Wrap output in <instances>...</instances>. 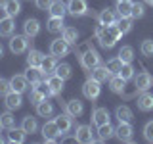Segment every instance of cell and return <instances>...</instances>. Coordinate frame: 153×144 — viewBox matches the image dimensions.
<instances>
[{"instance_id":"obj_42","label":"cell","mask_w":153,"mask_h":144,"mask_svg":"<svg viewBox=\"0 0 153 144\" xmlns=\"http://www.w3.org/2000/svg\"><path fill=\"white\" fill-rule=\"evenodd\" d=\"M105 65H107V69L111 71L113 75H117V73H119V69H121V65H123V60L117 56V58H113V60H109Z\"/></svg>"},{"instance_id":"obj_9","label":"cell","mask_w":153,"mask_h":144,"mask_svg":"<svg viewBox=\"0 0 153 144\" xmlns=\"http://www.w3.org/2000/svg\"><path fill=\"white\" fill-rule=\"evenodd\" d=\"M75 138H76V142H80V144L94 142L92 127H90V125H79V127H76V131H75Z\"/></svg>"},{"instance_id":"obj_4","label":"cell","mask_w":153,"mask_h":144,"mask_svg":"<svg viewBox=\"0 0 153 144\" xmlns=\"http://www.w3.org/2000/svg\"><path fill=\"white\" fill-rule=\"evenodd\" d=\"M100 85H102V83H98V81L90 75L88 79L84 81V85H82L84 98H88V100H96V98H98V96H100V90H102V86H100Z\"/></svg>"},{"instance_id":"obj_5","label":"cell","mask_w":153,"mask_h":144,"mask_svg":"<svg viewBox=\"0 0 153 144\" xmlns=\"http://www.w3.org/2000/svg\"><path fill=\"white\" fill-rule=\"evenodd\" d=\"M29 37L27 35H12L10 37V50L13 54H23L29 48Z\"/></svg>"},{"instance_id":"obj_7","label":"cell","mask_w":153,"mask_h":144,"mask_svg":"<svg viewBox=\"0 0 153 144\" xmlns=\"http://www.w3.org/2000/svg\"><path fill=\"white\" fill-rule=\"evenodd\" d=\"M67 14L79 17V16H86L88 14V2L86 0H69L67 2Z\"/></svg>"},{"instance_id":"obj_6","label":"cell","mask_w":153,"mask_h":144,"mask_svg":"<svg viewBox=\"0 0 153 144\" xmlns=\"http://www.w3.org/2000/svg\"><path fill=\"white\" fill-rule=\"evenodd\" d=\"M134 86H136L138 92H143V90H149L153 86V75L147 73V71H142V73L134 75Z\"/></svg>"},{"instance_id":"obj_32","label":"cell","mask_w":153,"mask_h":144,"mask_svg":"<svg viewBox=\"0 0 153 144\" xmlns=\"http://www.w3.org/2000/svg\"><path fill=\"white\" fill-rule=\"evenodd\" d=\"M4 12L10 17L19 16V12H21V0H8V4L4 6Z\"/></svg>"},{"instance_id":"obj_10","label":"cell","mask_w":153,"mask_h":144,"mask_svg":"<svg viewBox=\"0 0 153 144\" xmlns=\"http://www.w3.org/2000/svg\"><path fill=\"white\" fill-rule=\"evenodd\" d=\"M46 83H48V86H50V90H52V96H59L61 92H63V83H65V79H61L59 75L50 73V75L46 77Z\"/></svg>"},{"instance_id":"obj_50","label":"cell","mask_w":153,"mask_h":144,"mask_svg":"<svg viewBox=\"0 0 153 144\" xmlns=\"http://www.w3.org/2000/svg\"><path fill=\"white\" fill-rule=\"evenodd\" d=\"M146 4H149V6H153V0H143Z\"/></svg>"},{"instance_id":"obj_26","label":"cell","mask_w":153,"mask_h":144,"mask_svg":"<svg viewBox=\"0 0 153 144\" xmlns=\"http://www.w3.org/2000/svg\"><path fill=\"white\" fill-rule=\"evenodd\" d=\"M42 60H44V54L40 50H35L31 48L27 54V65H35V67H40L42 65Z\"/></svg>"},{"instance_id":"obj_12","label":"cell","mask_w":153,"mask_h":144,"mask_svg":"<svg viewBox=\"0 0 153 144\" xmlns=\"http://www.w3.org/2000/svg\"><path fill=\"white\" fill-rule=\"evenodd\" d=\"M117 19H119V14L115 12L113 8H105L100 12V16H98V21L102 23V25H115L117 23Z\"/></svg>"},{"instance_id":"obj_40","label":"cell","mask_w":153,"mask_h":144,"mask_svg":"<svg viewBox=\"0 0 153 144\" xmlns=\"http://www.w3.org/2000/svg\"><path fill=\"white\" fill-rule=\"evenodd\" d=\"M46 98H48V96L42 92V90H38V88H33L31 94H29V102H31L33 106H38L42 100H46Z\"/></svg>"},{"instance_id":"obj_18","label":"cell","mask_w":153,"mask_h":144,"mask_svg":"<svg viewBox=\"0 0 153 144\" xmlns=\"http://www.w3.org/2000/svg\"><path fill=\"white\" fill-rule=\"evenodd\" d=\"M138 110H142V112H151L153 110V94L147 92V90H143V92L138 96Z\"/></svg>"},{"instance_id":"obj_2","label":"cell","mask_w":153,"mask_h":144,"mask_svg":"<svg viewBox=\"0 0 153 144\" xmlns=\"http://www.w3.org/2000/svg\"><path fill=\"white\" fill-rule=\"evenodd\" d=\"M100 64H102V58H100V54L94 48H88V50H84L82 54H80V65H82V69L92 71L94 67H98Z\"/></svg>"},{"instance_id":"obj_21","label":"cell","mask_w":153,"mask_h":144,"mask_svg":"<svg viewBox=\"0 0 153 144\" xmlns=\"http://www.w3.org/2000/svg\"><path fill=\"white\" fill-rule=\"evenodd\" d=\"M109 110L107 108H96L92 112V123L96 125V127H100V125L103 123H109Z\"/></svg>"},{"instance_id":"obj_46","label":"cell","mask_w":153,"mask_h":144,"mask_svg":"<svg viewBox=\"0 0 153 144\" xmlns=\"http://www.w3.org/2000/svg\"><path fill=\"white\" fill-rule=\"evenodd\" d=\"M10 92H12V85H10V81L0 79V96H6Z\"/></svg>"},{"instance_id":"obj_23","label":"cell","mask_w":153,"mask_h":144,"mask_svg":"<svg viewBox=\"0 0 153 144\" xmlns=\"http://www.w3.org/2000/svg\"><path fill=\"white\" fill-rule=\"evenodd\" d=\"M48 12H50V16H56V17H65V14H67V4L63 2V0H54Z\"/></svg>"},{"instance_id":"obj_22","label":"cell","mask_w":153,"mask_h":144,"mask_svg":"<svg viewBox=\"0 0 153 144\" xmlns=\"http://www.w3.org/2000/svg\"><path fill=\"white\" fill-rule=\"evenodd\" d=\"M90 73H92V77L98 81V83H105V81H109L113 77V73L107 69V65H102V64H100L98 67H94Z\"/></svg>"},{"instance_id":"obj_17","label":"cell","mask_w":153,"mask_h":144,"mask_svg":"<svg viewBox=\"0 0 153 144\" xmlns=\"http://www.w3.org/2000/svg\"><path fill=\"white\" fill-rule=\"evenodd\" d=\"M27 79H29V83H31L33 86H35L36 83H40V81H44V71H42V67H35V65H29L27 67Z\"/></svg>"},{"instance_id":"obj_8","label":"cell","mask_w":153,"mask_h":144,"mask_svg":"<svg viewBox=\"0 0 153 144\" xmlns=\"http://www.w3.org/2000/svg\"><path fill=\"white\" fill-rule=\"evenodd\" d=\"M132 134H134L132 123L119 121V127L115 129V136H117L119 140H121V142H132Z\"/></svg>"},{"instance_id":"obj_20","label":"cell","mask_w":153,"mask_h":144,"mask_svg":"<svg viewBox=\"0 0 153 144\" xmlns=\"http://www.w3.org/2000/svg\"><path fill=\"white\" fill-rule=\"evenodd\" d=\"M23 31H25V35L29 37V38H35L38 33H40V21L38 19H35V17H29L25 23H23Z\"/></svg>"},{"instance_id":"obj_31","label":"cell","mask_w":153,"mask_h":144,"mask_svg":"<svg viewBox=\"0 0 153 144\" xmlns=\"http://www.w3.org/2000/svg\"><path fill=\"white\" fill-rule=\"evenodd\" d=\"M35 108H36V113L40 115V117H52V115H54V106L48 102V98L42 100V102L38 106H35Z\"/></svg>"},{"instance_id":"obj_24","label":"cell","mask_w":153,"mask_h":144,"mask_svg":"<svg viewBox=\"0 0 153 144\" xmlns=\"http://www.w3.org/2000/svg\"><path fill=\"white\" fill-rule=\"evenodd\" d=\"M61 38L67 42V44H76V40H79V31H76L75 27H63V31H61Z\"/></svg>"},{"instance_id":"obj_15","label":"cell","mask_w":153,"mask_h":144,"mask_svg":"<svg viewBox=\"0 0 153 144\" xmlns=\"http://www.w3.org/2000/svg\"><path fill=\"white\" fill-rule=\"evenodd\" d=\"M13 31H16V21H13V17H10V16L0 17V35L2 37H12Z\"/></svg>"},{"instance_id":"obj_27","label":"cell","mask_w":153,"mask_h":144,"mask_svg":"<svg viewBox=\"0 0 153 144\" xmlns=\"http://www.w3.org/2000/svg\"><path fill=\"white\" fill-rule=\"evenodd\" d=\"M111 136H115V129L111 127V123H103V125H100L98 127V140H109Z\"/></svg>"},{"instance_id":"obj_13","label":"cell","mask_w":153,"mask_h":144,"mask_svg":"<svg viewBox=\"0 0 153 144\" xmlns=\"http://www.w3.org/2000/svg\"><path fill=\"white\" fill-rule=\"evenodd\" d=\"M4 104H6V108L8 110H19L21 108V104H23V98H21V92H16V90H12L10 94L4 96Z\"/></svg>"},{"instance_id":"obj_11","label":"cell","mask_w":153,"mask_h":144,"mask_svg":"<svg viewBox=\"0 0 153 144\" xmlns=\"http://www.w3.org/2000/svg\"><path fill=\"white\" fill-rule=\"evenodd\" d=\"M50 54H54L56 58H63V56L69 54V44H67L63 38H56L50 44Z\"/></svg>"},{"instance_id":"obj_34","label":"cell","mask_w":153,"mask_h":144,"mask_svg":"<svg viewBox=\"0 0 153 144\" xmlns=\"http://www.w3.org/2000/svg\"><path fill=\"white\" fill-rule=\"evenodd\" d=\"M132 0H128V2H117V14L119 17H132Z\"/></svg>"},{"instance_id":"obj_52","label":"cell","mask_w":153,"mask_h":144,"mask_svg":"<svg viewBox=\"0 0 153 144\" xmlns=\"http://www.w3.org/2000/svg\"><path fill=\"white\" fill-rule=\"evenodd\" d=\"M2 142H4V138H2V136H0V144H2Z\"/></svg>"},{"instance_id":"obj_51","label":"cell","mask_w":153,"mask_h":144,"mask_svg":"<svg viewBox=\"0 0 153 144\" xmlns=\"http://www.w3.org/2000/svg\"><path fill=\"white\" fill-rule=\"evenodd\" d=\"M117 2H128V0H117Z\"/></svg>"},{"instance_id":"obj_35","label":"cell","mask_w":153,"mask_h":144,"mask_svg":"<svg viewBox=\"0 0 153 144\" xmlns=\"http://www.w3.org/2000/svg\"><path fill=\"white\" fill-rule=\"evenodd\" d=\"M21 129H23V131H25L27 134H33V133H36V129H38V123H36V119H35V117H31V115L23 117Z\"/></svg>"},{"instance_id":"obj_43","label":"cell","mask_w":153,"mask_h":144,"mask_svg":"<svg viewBox=\"0 0 153 144\" xmlns=\"http://www.w3.org/2000/svg\"><path fill=\"white\" fill-rule=\"evenodd\" d=\"M140 50H142V54H143V56H147V58H151V56H153V40H151V38H146V40L142 42Z\"/></svg>"},{"instance_id":"obj_29","label":"cell","mask_w":153,"mask_h":144,"mask_svg":"<svg viewBox=\"0 0 153 144\" xmlns=\"http://www.w3.org/2000/svg\"><path fill=\"white\" fill-rule=\"evenodd\" d=\"M56 65H57V58L54 54H50V56H44V60H42V71H44L46 75H50V73H54L56 71Z\"/></svg>"},{"instance_id":"obj_14","label":"cell","mask_w":153,"mask_h":144,"mask_svg":"<svg viewBox=\"0 0 153 144\" xmlns=\"http://www.w3.org/2000/svg\"><path fill=\"white\" fill-rule=\"evenodd\" d=\"M10 85H12V90L23 94L29 88V79H27V75H13L10 79Z\"/></svg>"},{"instance_id":"obj_36","label":"cell","mask_w":153,"mask_h":144,"mask_svg":"<svg viewBox=\"0 0 153 144\" xmlns=\"http://www.w3.org/2000/svg\"><path fill=\"white\" fill-rule=\"evenodd\" d=\"M56 75H59L61 79H71V75H73V67H71L69 64H57L56 65V71H54Z\"/></svg>"},{"instance_id":"obj_37","label":"cell","mask_w":153,"mask_h":144,"mask_svg":"<svg viewBox=\"0 0 153 144\" xmlns=\"http://www.w3.org/2000/svg\"><path fill=\"white\" fill-rule=\"evenodd\" d=\"M0 121H2V127H4V129H8V131L16 127V117H13L12 110H8V112H4L2 115H0Z\"/></svg>"},{"instance_id":"obj_3","label":"cell","mask_w":153,"mask_h":144,"mask_svg":"<svg viewBox=\"0 0 153 144\" xmlns=\"http://www.w3.org/2000/svg\"><path fill=\"white\" fill-rule=\"evenodd\" d=\"M42 138H44L46 142H54L57 140L59 136H63L59 131V127H57V123H56V119H52V121H46L44 125H42Z\"/></svg>"},{"instance_id":"obj_28","label":"cell","mask_w":153,"mask_h":144,"mask_svg":"<svg viewBox=\"0 0 153 144\" xmlns=\"http://www.w3.org/2000/svg\"><path fill=\"white\" fill-rule=\"evenodd\" d=\"M25 136H27V133L23 131L21 127H13V129H10V133H8V140L10 142H16V144H23L25 142Z\"/></svg>"},{"instance_id":"obj_41","label":"cell","mask_w":153,"mask_h":144,"mask_svg":"<svg viewBox=\"0 0 153 144\" xmlns=\"http://www.w3.org/2000/svg\"><path fill=\"white\" fill-rule=\"evenodd\" d=\"M117 27L121 29L123 35L130 33V29H132V17H119L117 19Z\"/></svg>"},{"instance_id":"obj_25","label":"cell","mask_w":153,"mask_h":144,"mask_svg":"<svg viewBox=\"0 0 153 144\" xmlns=\"http://www.w3.org/2000/svg\"><path fill=\"white\" fill-rule=\"evenodd\" d=\"M124 85H126V81H124L121 75H113L111 79H109V88H111L115 94H123L124 92Z\"/></svg>"},{"instance_id":"obj_45","label":"cell","mask_w":153,"mask_h":144,"mask_svg":"<svg viewBox=\"0 0 153 144\" xmlns=\"http://www.w3.org/2000/svg\"><path fill=\"white\" fill-rule=\"evenodd\" d=\"M143 138L147 142H153V121H147L143 127Z\"/></svg>"},{"instance_id":"obj_44","label":"cell","mask_w":153,"mask_h":144,"mask_svg":"<svg viewBox=\"0 0 153 144\" xmlns=\"http://www.w3.org/2000/svg\"><path fill=\"white\" fill-rule=\"evenodd\" d=\"M146 14V8H143L142 2H134L132 4V19H138V17H143Z\"/></svg>"},{"instance_id":"obj_48","label":"cell","mask_w":153,"mask_h":144,"mask_svg":"<svg viewBox=\"0 0 153 144\" xmlns=\"http://www.w3.org/2000/svg\"><path fill=\"white\" fill-rule=\"evenodd\" d=\"M6 4H8V0H0V8H4Z\"/></svg>"},{"instance_id":"obj_19","label":"cell","mask_w":153,"mask_h":144,"mask_svg":"<svg viewBox=\"0 0 153 144\" xmlns=\"http://www.w3.org/2000/svg\"><path fill=\"white\" fill-rule=\"evenodd\" d=\"M56 123H57V127H59V131L61 134H65V133H69L71 131V127H73V115H69V113H59L56 117Z\"/></svg>"},{"instance_id":"obj_1","label":"cell","mask_w":153,"mask_h":144,"mask_svg":"<svg viewBox=\"0 0 153 144\" xmlns=\"http://www.w3.org/2000/svg\"><path fill=\"white\" fill-rule=\"evenodd\" d=\"M121 37H123V33L117 27V23L115 25H102L100 23L96 27V38L100 40V44L103 48H113L117 44V40H121Z\"/></svg>"},{"instance_id":"obj_38","label":"cell","mask_w":153,"mask_h":144,"mask_svg":"<svg viewBox=\"0 0 153 144\" xmlns=\"http://www.w3.org/2000/svg\"><path fill=\"white\" fill-rule=\"evenodd\" d=\"M119 58L123 60V64H132L134 60V48L132 46H123L119 50Z\"/></svg>"},{"instance_id":"obj_16","label":"cell","mask_w":153,"mask_h":144,"mask_svg":"<svg viewBox=\"0 0 153 144\" xmlns=\"http://www.w3.org/2000/svg\"><path fill=\"white\" fill-rule=\"evenodd\" d=\"M65 112L69 115H73V117H80L82 112H84V106L79 98H73V100H69V102H65Z\"/></svg>"},{"instance_id":"obj_30","label":"cell","mask_w":153,"mask_h":144,"mask_svg":"<svg viewBox=\"0 0 153 144\" xmlns=\"http://www.w3.org/2000/svg\"><path fill=\"white\" fill-rule=\"evenodd\" d=\"M115 115H117L119 121H126V123H132V119H134L132 110L128 108V106H119V108L115 110Z\"/></svg>"},{"instance_id":"obj_53","label":"cell","mask_w":153,"mask_h":144,"mask_svg":"<svg viewBox=\"0 0 153 144\" xmlns=\"http://www.w3.org/2000/svg\"><path fill=\"white\" fill-rule=\"evenodd\" d=\"M0 129H4V127H2V121H0Z\"/></svg>"},{"instance_id":"obj_39","label":"cell","mask_w":153,"mask_h":144,"mask_svg":"<svg viewBox=\"0 0 153 144\" xmlns=\"http://www.w3.org/2000/svg\"><path fill=\"white\" fill-rule=\"evenodd\" d=\"M117 75H121L124 81H130V79H134V65H132V64H123Z\"/></svg>"},{"instance_id":"obj_33","label":"cell","mask_w":153,"mask_h":144,"mask_svg":"<svg viewBox=\"0 0 153 144\" xmlns=\"http://www.w3.org/2000/svg\"><path fill=\"white\" fill-rule=\"evenodd\" d=\"M46 27H48V31H50V33H61V31H63V17L50 16Z\"/></svg>"},{"instance_id":"obj_49","label":"cell","mask_w":153,"mask_h":144,"mask_svg":"<svg viewBox=\"0 0 153 144\" xmlns=\"http://www.w3.org/2000/svg\"><path fill=\"white\" fill-rule=\"evenodd\" d=\"M2 56H4V46L0 44V58H2Z\"/></svg>"},{"instance_id":"obj_47","label":"cell","mask_w":153,"mask_h":144,"mask_svg":"<svg viewBox=\"0 0 153 144\" xmlns=\"http://www.w3.org/2000/svg\"><path fill=\"white\" fill-rule=\"evenodd\" d=\"M52 2H54V0H35V4H36L38 10H50Z\"/></svg>"}]
</instances>
